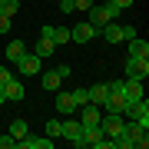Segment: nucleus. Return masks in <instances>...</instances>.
<instances>
[{
	"label": "nucleus",
	"instance_id": "1",
	"mask_svg": "<svg viewBox=\"0 0 149 149\" xmlns=\"http://www.w3.org/2000/svg\"><path fill=\"white\" fill-rule=\"evenodd\" d=\"M103 33V40L106 43H126L129 37H136V27H129V23H116V20H109L106 27H100Z\"/></svg>",
	"mask_w": 149,
	"mask_h": 149
},
{
	"label": "nucleus",
	"instance_id": "2",
	"mask_svg": "<svg viewBox=\"0 0 149 149\" xmlns=\"http://www.w3.org/2000/svg\"><path fill=\"white\" fill-rule=\"evenodd\" d=\"M103 109H106V113H123V116H126L129 103H126V93H123V83H109V93H106Z\"/></svg>",
	"mask_w": 149,
	"mask_h": 149
},
{
	"label": "nucleus",
	"instance_id": "3",
	"mask_svg": "<svg viewBox=\"0 0 149 149\" xmlns=\"http://www.w3.org/2000/svg\"><path fill=\"white\" fill-rule=\"evenodd\" d=\"M86 13H90V20H86V23H93V27L100 30V27H106L109 20H116V13H119V10H116L113 3H106V7H96V3H93Z\"/></svg>",
	"mask_w": 149,
	"mask_h": 149
},
{
	"label": "nucleus",
	"instance_id": "4",
	"mask_svg": "<svg viewBox=\"0 0 149 149\" xmlns=\"http://www.w3.org/2000/svg\"><path fill=\"white\" fill-rule=\"evenodd\" d=\"M126 136L133 139V149H146L149 146V126H143V123H126Z\"/></svg>",
	"mask_w": 149,
	"mask_h": 149
},
{
	"label": "nucleus",
	"instance_id": "5",
	"mask_svg": "<svg viewBox=\"0 0 149 149\" xmlns=\"http://www.w3.org/2000/svg\"><path fill=\"white\" fill-rule=\"evenodd\" d=\"M13 66L20 70V76H37V73H40V66H43V60H40L37 53H30V50H27V53L17 60Z\"/></svg>",
	"mask_w": 149,
	"mask_h": 149
},
{
	"label": "nucleus",
	"instance_id": "6",
	"mask_svg": "<svg viewBox=\"0 0 149 149\" xmlns=\"http://www.w3.org/2000/svg\"><path fill=\"white\" fill-rule=\"evenodd\" d=\"M76 113H80V126H100V119H103V109L96 106V103L76 106Z\"/></svg>",
	"mask_w": 149,
	"mask_h": 149
},
{
	"label": "nucleus",
	"instance_id": "7",
	"mask_svg": "<svg viewBox=\"0 0 149 149\" xmlns=\"http://www.w3.org/2000/svg\"><path fill=\"white\" fill-rule=\"evenodd\" d=\"M126 76L146 80V76H149V60H146V56H129V60H126Z\"/></svg>",
	"mask_w": 149,
	"mask_h": 149
},
{
	"label": "nucleus",
	"instance_id": "8",
	"mask_svg": "<svg viewBox=\"0 0 149 149\" xmlns=\"http://www.w3.org/2000/svg\"><path fill=\"white\" fill-rule=\"evenodd\" d=\"M93 37H100V30H96L93 23H76V27L70 30V40L73 43H90Z\"/></svg>",
	"mask_w": 149,
	"mask_h": 149
},
{
	"label": "nucleus",
	"instance_id": "9",
	"mask_svg": "<svg viewBox=\"0 0 149 149\" xmlns=\"http://www.w3.org/2000/svg\"><path fill=\"white\" fill-rule=\"evenodd\" d=\"M17 149H53V139H40V136H23V139H17Z\"/></svg>",
	"mask_w": 149,
	"mask_h": 149
},
{
	"label": "nucleus",
	"instance_id": "10",
	"mask_svg": "<svg viewBox=\"0 0 149 149\" xmlns=\"http://www.w3.org/2000/svg\"><path fill=\"white\" fill-rule=\"evenodd\" d=\"M123 93H126V103L143 100V80H136V76H126V83H123Z\"/></svg>",
	"mask_w": 149,
	"mask_h": 149
},
{
	"label": "nucleus",
	"instance_id": "11",
	"mask_svg": "<svg viewBox=\"0 0 149 149\" xmlns=\"http://www.w3.org/2000/svg\"><path fill=\"white\" fill-rule=\"evenodd\" d=\"M40 37H50L56 47H63V43H70V30H66V27H43Z\"/></svg>",
	"mask_w": 149,
	"mask_h": 149
},
{
	"label": "nucleus",
	"instance_id": "12",
	"mask_svg": "<svg viewBox=\"0 0 149 149\" xmlns=\"http://www.w3.org/2000/svg\"><path fill=\"white\" fill-rule=\"evenodd\" d=\"M0 90H3V96H7V100H13V103L23 100V86H20V80H13V76H10L3 86H0Z\"/></svg>",
	"mask_w": 149,
	"mask_h": 149
},
{
	"label": "nucleus",
	"instance_id": "13",
	"mask_svg": "<svg viewBox=\"0 0 149 149\" xmlns=\"http://www.w3.org/2000/svg\"><path fill=\"white\" fill-rule=\"evenodd\" d=\"M56 109L60 113H76V103H73V93H66L63 86L56 90Z\"/></svg>",
	"mask_w": 149,
	"mask_h": 149
},
{
	"label": "nucleus",
	"instance_id": "14",
	"mask_svg": "<svg viewBox=\"0 0 149 149\" xmlns=\"http://www.w3.org/2000/svg\"><path fill=\"white\" fill-rule=\"evenodd\" d=\"M53 50H56V43L50 37H40V33H37V50H33V53H37L40 60H47V56H53Z\"/></svg>",
	"mask_w": 149,
	"mask_h": 149
},
{
	"label": "nucleus",
	"instance_id": "15",
	"mask_svg": "<svg viewBox=\"0 0 149 149\" xmlns=\"http://www.w3.org/2000/svg\"><path fill=\"white\" fill-rule=\"evenodd\" d=\"M80 133H83L80 119H63V129H60V136H66L70 143H73V139H80Z\"/></svg>",
	"mask_w": 149,
	"mask_h": 149
},
{
	"label": "nucleus",
	"instance_id": "16",
	"mask_svg": "<svg viewBox=\"0 0 149 149\" xmlns=\"http://www.w3.org/2000/svg\"><path fill=\"white\" fill-rule=\"evenodd\" d=\"M106 93H109V83H96V86H90V103H96V106L103 109V103H106Z\"/></svg>",
	"mask_w": 149,
	"mask_h": 149
},
{
	"label": "nucleus",
	"instance_id": "17",
	"mask_svg": "<svg viewBox=\"0 0 149 149\" xmlns=\"http://www.w3.org/2000/svg\"><path fill=\"white\" fill-rule=\"evenodd\" d=\"M126 43H129V56H149V43L143 37H129Z\"/></svg>",
	"mask_w": 149,
	"mask_h": 149
},
{
	"label": "nucleus",
	"instance_id": "18",
	"mask_svg": "<svg viewBox=\"0 0 149 149\" xmlns=\"http://www.w3.org/2000/svg\"><path fill=\"white\" fill-rule=\"evenodd\" d=\"M23 53H27V43H23V40H10V43H7V60H10V63H17Z\"/></svg>",
	"mask_w": 149,
	"mask_h": 149
},
{
	"label": "nucleus",
	"instance_id": "19",
	"mask_svg": "<svg viewBox=\"0 0 149 149\" xmlns=\"http://www.w3.org/2000/svg\"><path fill=\"white\" fill-rule=\"evenodd\" d=\"M60 83H63V76H60L56 70H47V73H43V90L56 93V90H60Z\"/></svg>",
	"mask_w": 149,
	"mask_h": 149
},
{
	"label": "nucleus",
	"instance_id": "20",
	"mask_svg": "<svg viewBox=\"0 0 149 149\" xmlns=\"http://www.w3.org/2000/svg\"><path fill=\"white\" fill-rule=\"evenodd\" d=\"M27 133H30L27 119H13V123H10V136H13V139H23Z\"/></svg>",
	"mask_w": 149,
	"mask_h": 149
},
{
	"label": "nucleus",
	"instance_id": "21",
	"mask_svg": "<svg viewBox=\"0 0 149 149\" xmlns=\"http://www.w3.org/2000/svg\"><path fill=\"white\" fill-rule=\"evenodd\" d=\"M60 129H63V123H60V119H50V123H47V129H43V133H47L50 139H60Z\"/></svg>",
	"mask_w": 149,
	"mask_h": 149
},
{
	"label": "nucleus",
	"instance_id": "22",
	"mask_svg": "<svg viewBox=\"0 0 149 149\" xmlns=\"http://www.w3.org/2000/svg\"><path fill=\"white\" fill-rule=\"evenodd\" d=\"M73 103L76 106H86L90 103V90H73Z\"/></svg>",
	"mask_w": 149,
	"mask_h": 149
},
{
	"label": "nucleus",
	"instance_id": "23",
	"mask_svg": "<svg viewBox=\"0 0 149 149\" xmlns=\"http://www.w3.org/2000/svg\"><path fill=\"white\" fill-rule=\"evenodd\" d=\"M17 10H20V0H3V13H17Z\"/></svg>",
	"mask_w": 149,
	"mask_h": 149
},
{
	"label": "nucleus",
	"instance_id": "24",
	"mask_svg": "<svg viewBox=\"0 0 149 149\" xmlns=\"http://www.w3.org/2000/svg\"><path fill=\"white\" fill-rule=\"evenodd\" d=\"M17 146V139L10 136V133H7V136H0V149H13Z\"/></svg>",
	"mask_w": 149,
	"mask_h": 149
},
{
	"label": "nucleus",
	"instance_id": "25",
	"mask_svg": "<svg viewBox=\"0 0 149 149\" xmlns=\"http://www.w3.org/2000/svg\"><path fill=\"white\" fill-rule=\"evenodd\" d=\"M7 30H10V13L0 10V33H7Z\"/></svg>",
	"mask_w": 149,
	"mask_h": 149
},
{
	"label": "nucleus",
	"instance_id": "26",
	"mask_svg": "<svg viewBox=\"0 0 149 149\" xmlns=\"http://www.w3.org/2000/svg\"><path fill=\"white\" fill-rule=\"evenodd\" d=\"M56 10H63V13H73L76 7H73V0H60V7H56Z\"/></svg>",
	"mask_w": 149,
	"mask_h": 149
},
{
	"label": "nucleus",
	"instance_id": "27",
	"mask_svg": "<svg viewBox=\"0 0 149 149\" xmlns=\"http://www.w3.org/2000/svg\"><path fill=\"white\" fill-rule=\"evenodd\" d=\"M93 3H96V0H73V7H76V10H90Z\"/></svg>",
	"mask_w": 149,
	"mask_h": 149
},
{
	"label": "nucleus",
	"instance_id": "28",
	"mask_svg": "<svg viewBox=\"0 0 149 149\" xmlns=\"http://www.w3.org/2000/svg\"><path fill=\"white\" fill-rule=\"evenodd\" d=\"M113 7H116V10H126V7H133V0H109Z\"/></svg>",
	"mask_w": 149,
	"mask_h": 149
},
{
	"label": "nucleus",
	"instance_id": "29",
	"mask_svg": "<svg viewBox=\"0 0 149 149\" xmlns=\"http://www.w3.org/2000/svg\"><path fill=\"white\" fill-rule=\"evenodd\" d=\"M7 80H10V70H7V66H0V86H3Z\"/></svg>",
	"mask_w": 149,
	"mask_h": 149
},
{
	"label": "nucleus",
	"instance_id": "30",
	"mask_svg": "<svg viewBox=\"0 0 149 149\" xmlns=\"http://www.w3.org/2000/svg\"><path fill=\"white\" fill-rule=\"evenodd\" d=\"M3 103H7V96H3V90H0V106H3Z\"/></svg>",
	"mask_w": 149,
	"mask_h": 149
},
{
	"label": "nucleus",
	"instance_id": "31",
	"mask_svg": "<svg viewBox=\"0 0 149 149\" xmlns=\"http://www.w3.org/2000/svg\"><path fill=\"white\" fill-rule=\"evenodd\" d=\"M0 10H3V0H0Z\"/></svg>",
	"mask_w": 149,
	"mask_h": 149
}]
</instances>
